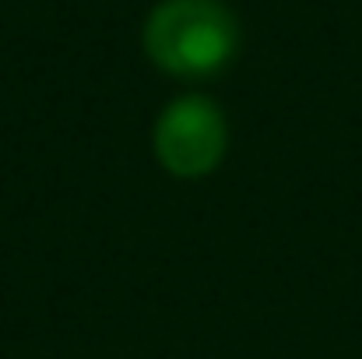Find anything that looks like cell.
<instances>
[{
  "label": "cell",
  "mask_w": 362,
  "mask_h": 359,
  "mask_svg": "<svg viewBox=\"0 0 362 359\" xmlns=\"http://www.w3.org/2000/svg\"><path fill=\"white\" fill-rule=\"evenodd\" d=\"M141 42L158 71L173 78H208L236 57L240 25L222 0H158Z\"/></svg>",
  "instance_id": "obj_1"
},
{
  "label": "cell",
  "mask_w": 362,
  "mask_h": 359,
  "mask_svg": "<svg viewBox=\"0 0 362 359\" xmlns=\"http://www.w3.org/2000/svg\"><path fill=\"white\" fill-rule=\"evenodd\" d=\"M226 148H229L226 113L208 96L173 99L155 123V155L162 169L180 180H197L215 173Z\"/></svg>",
  "instance_id": "obj_2"
}]
</instances>
